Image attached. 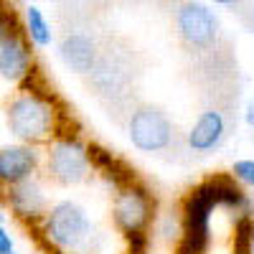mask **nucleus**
Here are the masks:
<instances>
[{
	"mask_svg": "<svg viewBox=\"0 0 254 254\" xmlns=\"http://www.w3.org/2000/svg\"><path fill=\"white\" fill-rule=\"evenodd\" d=\"M8 125L10 130L26 142H44L51 137L56 127V112L51 104L36 94V92H23L8 104Z\"/></svg>",
	"mask_w": 254,
	"mask_h": 254,
	"instance_id": "f257e3e1",
	"label": "nucleus"
},
{
	"mask_svg": "<svg viewBox=\"0 0 254 254\" xmlns=\"http://www.w3.org/2000/svg\"><path fill=\"white\" fill-rule=\"evenodd\" d=\"M127 135L142 153H165L176 145V125L153 104H137L127 120Z\"/></svg>",
	"mask_w": 254,
	"mask_h": 254,
	"instance_id": "f03ea898",
	"label": "nucleus"
},
{
	"mask_svg": "<svg viewBox=\"0 0 254 254\" xmlns=\"http://www.w3.org/2000/svg\"><path fill=\"white\" fill-rule=\"evenodd\" d=\"M44 234L49 237L51 244L61 249H79L92 237V224L76 203L64 201V203H56L46 214Z\"/></svg>",
	"mask_w": 254,
	"mask_h": 254,
	"instance_id": "7ed1b4c3",
	"label": "nucleus"
},
{
	"mask_svg": "<svg viewBox=\"0 0 254 254\" xmlns=\"http://www.w3.org/2000/svg\"><path fill=\"white\" fill-rule=\"evenodd\" d=\"M176 28L181 41L190 51H198V54L214 51L219 28H216V18L211 15L206 5L196 3V0L181 3L176 8Z\"/></svg>",
	"mask_w": 254,
	"mask_h": 254,
	"instance_id": "20e7f679",
	"label": "nucleus"
},
{
	"mask_svg": "<svg viewBox=\"0 0 254 254\" xmlns=\"http://www.w3.org/2000/svg\"><path fill=\"white\" fill-rule=\"evenodd\" d=\"M89 171V150L76 137H59L49 150V176L61 183H79Z\"/></svg>",
	"mask_w": 254,
	"mask_h": 254,
	"instance_id": "39448f33",
	"label": "nucleus"
},
{
	"mask_svg": "<svg viewBox=\"0 0 254 254\" xmlns=\"http://www.w3.org/2000/svg\"><path fill=\"white\" fill-rule=\"evenodd\" d=\"M153 198L150 193H147L145 188L140 186H127L122 188L117 198H115V221L122 231H127V234L132 237H140L142 229L147 226V221H150L153 216Z\"/></svg>",
	"mask_w": 254,
	"mask_h": 254,
	"instance_id": "423d86ee",
	"label": "nucleus"
},
{
	"mask_svg": "<svg viewBox=\"0 0 254 254\" xmlns=\"http://www.w3.org/2000/svg\"><path fill=\"white\" fill-rule=\"evenodd\" d=\"M94 76V87L99 94H115V97H125L127 87L132 81V66L120 51H104L99 54V61L92 71Z\"/></svg>",
	"mask_w": 254,
	"mask_h": 254,
	"instance_id": "0eeeda50",
	"label": "nucleus"
},
{
	"mask_svg": "<svg viewBox=\"0 0 254 254\" xmlns=\"http://www.w3.org/2000/svg\"><path fill=\"white\" fill-rule=\"evenodd\" d=\"M0 71L8 81H18L31 71V54L23 38L15 28L8 26H3V33H0Z\"/></svg>",
	"mask_w": 254,
	"mask_h": 254,
	"instance_id": "6e6552de",
	"label": "nucleus"
},
{
	"mask_svg": "<svg viewBox=\"0 0 254 254\" xmlns=\"http://www.w3.org/2000/svg\"><path fill=\"white\" fill-rule=\"evenodd\" d=\"M224 135H226L224 110L211 107V110H206L196 120L193 127H190L188 145H190V150H196V153H208V150H214V147L224 140Z\"/></svg>",
	"mask_w": 254,
	"mask_h": 254,
	"instance_id": "1a4fd4ad",
	"label": "nucleus"
},
{
	"mask_svg": "<svg viewBox=\"0 0 254 254\" xmlns=\"http://www.w3.org/2000/svg\"><path fill=\"white\" fill-rule=\"evenodd\" d=\"M61 59L71 71L92 74L99 61V51H97V44L87 33H69L61 41Z\"/></svg>",
	"mask_w": 254,
	"mask_h": 254,
	"instance_id": "9d476101",
	"label": "nucleus"
},
{
	"mask_svg": "<svg viewBox=\"0 0 254 254\" xmlns=\"http://www.w3.org/2000/svg\"><path fill=\"white\" fill-rule=\"evenodd\" d=\"M38 165V153L33 147H3L0 153V178L5 186L28 181Z\"/></svg>",
	"mask_w": 254,
	"mask_h": 254,
	"instance_id": "9b49d317",
	"label": "nucleus"
},
{
	"mask_svg": "<svg viewBox=\"0 0 254 254\" xmlns=\"http://www.w3.org/2000/svg\"><path fill=\"white\" fill-rule=\"evenodd\" d=\"M10 206L18 216H41L46 208V201L41 196L38 186H33L31 181H23V183H15L10 186Z\"/></svg>",
	"mask_w": 254,
	"mask_h": 254,
	"instance_id": "f8f14e48",
	"label": "nucleus"
},
{
	"mask_svg": "<svg viewBox=\"0 0 254 254\" xmlns=\"http://www.w3.org/2000/svg\"><path fill=\"white\" fill-rule=\"evenodd\" d=\"M26 23H28V36H31L33 44H38V46H49L51 44V28L46 23L44 13H41L36 5H31L26 10Z\"/></svg>",
	"mask_w": 254,
	"mask_h": 254,
	"instance_id": "ddd939ff",
	"label": "nucleus"
},
{
	"mask_svg": "<svg viewBox=\"0 0 254 254\" xmlns=\"http://www.w3.org/2000/svg\"><path fill=\"white\" fill-rule=\"evenodd\" d=\"M234 178H239L247 186H254V160H237L234 168H231Z\"/></svg>",
	"mask_w": 254,
	"mask_h": 254,
	"instance_id": "4468645a",
	"label": "nucleus"
},
{
	"mask_svg": "<svg viewBox=\"0 0 254 254\" xmlns=\"http://www.w3.org/2000/svg\"><path fill=\"white\" fill-rule=\"evenodd\" d=\"M0 254H13V242L5 229H0Z\"/></svg>",
	"mask_w": 254,
	"mask_h": 254,
	"instance_id": "2eb2a0df",
	"label": "nucleus"
},
{
	"mask_svg": "<svg viewBox=\"0 0 254 254\" xmlns=\"http://www.w3.org/2000/svg\"><path fill=\"white\" fill-rule=\"evenodd\" d=\"M247 122H249V125L254 127V102L249 104V112H247Z\"/></svg>",
	"mask_w": 254,
	"mask_h": 254,
	"instance_id": "dca6fc26",
	"label": "nucleus"
},
{
	"mask_svg": "<svg viewBox=\"0 0 254 254\" xmlns=\"http://www.w3.org/2000/svg\"><path fill=\"white\" fill-rule=\"evenodd\" d=\"M214 3H219V5H239L242 0H214Z\"/></svg>",
	"mask_w": 254,
	"mask_h": 254,
	"instance_id": "f3484780",
	"label": "nucleus"
}]
</instances>
